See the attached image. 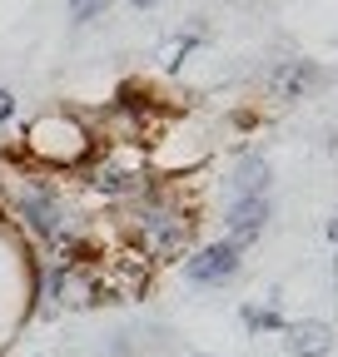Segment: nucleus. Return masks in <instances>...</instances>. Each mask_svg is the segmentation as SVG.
Segmentation results:
<instances>
[{"label": "nucleus", "mask_w": 338, "mask_h": 357, "mask_svg": "<svg viewBox=\"0 0 338 357\" xmlns=\"http://www.w3.org/2000/svg\"><path fill=\"white\" fill-rule=\"evenodd\" d=\"M0 189H6L10 218L35 243L60 248L65 238L80 234V208L70 204V194L60 189L55 174L35 169V164H6V169H0Z\"/></svg>", "instance_id": "obj_1"}, {"label": "nucleus", "mask_w": 338, "mask_h": 357, "mask_svg": "<svg viewBox=\"0 0 338 357\" xmlns=\"http://www.w3.org/2000/svg\"><path fill=\"white\" fill-rule=\"evenodd\" d=\"M100 149L95 139V129L84 124L80 114H65V109H45V114H35L20 134V154L25 164L35 169H45V174H60V169H80V164H90Z\"/></svg>", "instance_id": "obj_2"}, {"label": "nucleus", "mask_w": 338, "mask_h": 357, "mask_svg": "<svg viewBox=\"0 0 338 357\" xmlns=\"http://www.w3.org/2000/svg\"><path fill=\"white\" fill-rule=\"evenodd\" d=\"M154 184V164L135 144H105V154L84 169V194L105 204H130Z\"/></svg>", "instance_id": "obj_3"}, {"label": "nucleus", "mask_w": 338, "mask_h": 357, "mask_svg": "<svg viewBox=\"0 0 338 357\" xmlns=\"http://www.w3.org/2000/svg\"><path fill=\"white\" fill-rule=\"evenodd\" d=\"M179 263H184V283H194V288H224V283L239 278L244 248H234L229 238H219V243H204V248L184 253Z\"/></svg>", "instance_id": "obj_4"}, {"label": "nucleus", "mask_w": 338, "mask_h": 357, "mask_svg": "<svg viewBox=\"0 0 338 357\" xmlns=\"http://www.w3.org/2000/svg\"><path fill=\"white\" fill-rule=\"evenodd\" d=\"M314 84H323V70H318V60H304V55L274 60V65L264 70V95L279 100V105H299Z\"/></svg>", "instance_id": "obj_5"}, {"label": "nucleus", "mask_w": 338, "mask_h": 357, "mask_svg": "<svg viewBox=\"0 0 338 357\" xmlns=\"http://www.w3.org/2000/svg\"><path fill=\"white\" fill-rule=\"evenodd\" d=\"M269 218H274V204H269V194L229 199V208H224V238H229L234 248H249V243H259V238H264Z\"/></svg>", "instance_id": "obj_6"}, {"label": "nucleus", "mask_w": 338, "mask_h": 357, "mask_svg": "<svg viewBox=\"0 0 338 357\" xmlns=\"http://www.w3.org/2000/svg\"><path fill=\"white\" fill-rule=\"evenodd\" d=\"M284 342L293 357H328L333 352V328L309 318V323H284Z\"/></svg>", "instance_id": "obj_7"}, {"label": "nucleus", "mask_w": 338, "mask_h": 357, "mask_svg": "<svg viewBox=\"0 0 338 357\" xmlns=\"http://www.w3.org/2000/svg\"><path fill=\"white\" fill-rule=\"evenodd\" d=\"M269 178H274V164L264 154H244L229 174V189L234 199H249V194H269Z\"/></svg>", "instance_id": "obj_8"}, {"label": "nucleus", "mask_w": 338, "mask_h": 357, "mask_svg": "<svg viewBox=\"0 0 338 357\" xmlns=\"http://www.w3.org/2000/svg\"><path fill=\"white\" fill-rule=\"evenodd\" d=\"M244 328H249V333H284V312H279L274 303H264V307L249 303V307H244Z\"/></svg>", "instance_id": "obj_9"}, {"label": "nucleus", "mask_w": 338, "mask_h": 357, "mask_svg": "<svg viewBox=\"0 0 338 357\" xmlns=\"http://www.w3.org/2000/svg\"><path fill=\"white\" fill-rule=\"evenodd\" d=\"M65 10H70L75 25H90V20H100L110 10V0H65Z\"/></svg>", "instance_id": "obj_10"}, {"label": "nucleus", "mask_w": 338, "mask_h": 357, "mask_svg": "<svg viewBox=\"0 0 338 357\" xmlns=\"http://www.w3.org/2000/svg\"><path fill=\"white\" fill-rule=\"evenodd\" d=\"M194 50H199V35H194V30H189V35H175V40L164 45V65H179V60L194 55Z\"/></svg>", "instance_id": "obj_11"}, {"label": "nucleus", "mask_w": 338, "mask_h": 357, "mask_svg": "<svg viewBox=\"0 0 338 357\" xmlns=\"http://www.w3.org/2000/svg\"><path fill=\"white\" fill-rule=\"evenodd\" d=\"M6 119H15V95L0 84V124H6Z\"/></svg>", "instance_id": "obj_12"}, {"label": "nucleus", "mask_w": 338, "mask_h": 357, "mask_svg": "<svg viewBox=\"0 0 338 357\" xmlns=\"http://www.w3.org/2000/svg\"><path fill=\"white\" fill-rule=\"evenodd\" d=\"M124 6H135V10H154L159 0H124Z\"/></svg>", "instance_id": "obj_13"}, {"label": "nucleus", "mask_w": 338, "mask_h": 357, "mask_svg": "<svg viewBox=\"0 0 338 357\" xmlns=\"http://www.w3.org/2000/svg\"><path fill=\"white\" fill-rule=\"evenodd\" d=\"M194 357H209V352H194Z\"/></svg>", "instance_id": "obj_14"}]
</instances>
